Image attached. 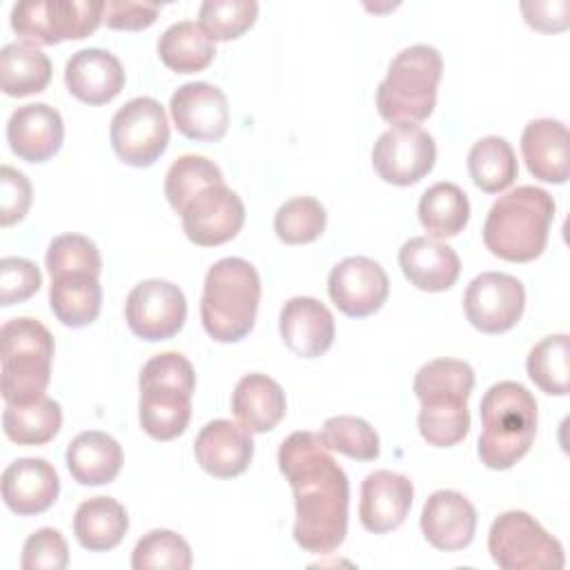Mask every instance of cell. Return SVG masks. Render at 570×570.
<instances>
[{
  "instance_id": "cell-32",
  "label": "cell",
  "mask_w": 570,
  "mask_h": 570,
  "mask_svg": "<svg viewBox=\"0 0 570 570\" xmlns=\"http://www.w3.org/2000/svg\"><path fill=\"white\" fill-rule=\"evenodd\" d=\"M51 80L47 53L27 42H11L0 51V87L7 96L22 98L42 91Z\"/></svg>"
},
{
  "instance_id": "cell-19",
  "label": "cell",
  "mask_w": 570,
  "mask_h": 570,
  "mask_svg": "<svg viewBox=\"0 0 570 570\" xmlns=\"http://www.w3.org/2000/svg\"><path fill=\"white\" fill-rule=\"evenodd\" d=\"M421 530L436 550H463L474 539L476 510L461 492L436 490L423 503Z\"/></svg>"
},
{
  "instance_id": "cell-23",
  "label": "cell",
  "mask_w": 570,
  "mask_h": 570,
  "mask_svg": "<svg viewBox=\"0 0 570 570\" xmlns=\"http://www.w3.org/2000/svg\"><path fill=\"white\" fill-rule=\"evenodd\" d=\"M65 85L80 102L105 105L125 87V69L107 49H80L65 65Z\"/></svg>"
},
{
  "instance_id": "cell-45",
  "label": "cell",
  "mask_w": 570,
  "mask_h": 570,
  "mask_svg": "<svg viewBox=\"0 0 570 570\" xmlns=\"http://www.w3.org/2000/svg\"><path fill=\"white\" fill-rule=\"evenodd\" d=\"M11 29L27 45H58L49 18V0H24L11 9Z\"/></svg>"
},
{
  "instance_id": "cell-42",
  "label": "cell",
  "mask_w": 570,
  "mask_h": 570,
  "mask_svg": "<svg viewBox=\"0 0 570 570\" xmlns=\"http://www.w3.org/2000/svg\"><path fill=\"white\" fill-rule=\"evenodd\" d=\"M102 0H49V18L58 42L87 38L102 22Z\"/></svg>"
},
{
  "instance_id": "cell-34",
  "label": "cell",
  "mask_w": 570,
  "mask_h": 570,
  "mask_svg": "<svg viewBox=\"0 0 570 570\" xmlns=\"http://www.w3.org/2000/svg\"><path fill=\"white\" fill-rule=\"evenodd\" d=\"M468 171L481 191L499 194L517 178L519 165L514 149L501 136H485L472 145L468 154Z\"/></svg>"
},
{
  "instance_id": "cell-40",
  "label": "cell",
  "mask_w": 570,
  "mask_h": 570,
  "mask_svg": "<svg viewBox=\"0 0 570 570\" xmlns=\"http://www.w3.org/2000/svg\"><path fill=\"white\" fill-rule=\"evenodd\" d=\"M51 278L62 274H94L100 276L102 261L96 243L82 234H60L49 243L45 256Z\"/></svg>"
},
{
  "instance_id": "cell-44",
  "label": "cell",
  "mask_w": 570,
  "mask_h": 570,
  "mask_svg": "<svg viewBox=\"0 0 570 570\" xmlns=\"http://www.w3.org/2000/svg\"><path fill=\"white\" fill-rule=\"evenodd\" d=\"M42 285L40 269L29 258L7 256L0 261V305L9 307L33 296Z\"/></svg>"
},
{
  "instance_id": "cell-3",
  "label": "cell",
  "mask_w": 570,
  "mask_h": 570,
  "mask_svg": "<svg viewBox=\"0 0 570 570\" xmlns=\"http://www.w3.org/2000/svg\"><path fill=\"white\" fill-rule=\"evenodd\" d=\"M554 198L534 185H521L494 200L483 223L485 247L510 263H528L543 254Z\"/></svg>"
},
{
  "instance_id": "cell-43",
  "label": "cell",
  "mask_w": 570,
  "mask_h": 570,
  "mask_svg": "<svg viewBox=\"0 0 570 570\" xmlns=\"http://www.w3.org/2000/svg\"><path fill=\"white\" fill-rule=\"evenodd\" d=\"M69 563V548L56 528H40L22 546L20 566L24 570H65Z\"/></svg>"
},
{
  "instance_id": "cell-21",
  "label": "cell",
  "mask_w": 570,
  "mask_h": 570,
  "mask_svg": "<svg viewBox=\"0 0 570 570\" xmlns=\"http://www.w3.org/2000/svg\"><path fill=\"white\" fill-rule=\"evenodd\" d=\"M281 338L289 352L303 358H316L325 354L334 343V316L312 296L289 298L278 316Z\"/></svg>"
},
{
  "instance_id": "cell-17",
  "label": "cell",
  "mask_w": 570,
  "mask_h": 570,
  "mask_svg": "<svg viewBox=\"0 0 570 570\" xmlns=\"http://www.w3.org/2000/svg\"><path fill=\"white\" fill-rule=\"evenodd\" d=\"M414 499V485L407 476L392 470L370 472L361 485L358 519L367 532L385 534L399 528Z\"/></svg>"
},
{
  "instance_id": "cell-14",
  "label": "cell",
  "mask_w": 570,
  "mask_h": 570,
  "mask_svg": "<svg viewBox=\"0 0 570 570\" xmlns=\"http://www.w3.org/2000/svg\"><path fill=\"white\" fill-rule=\"evenodd\" d=\"M332 303L352 318L379 312L390 294L385 269L367 256H347L336 263L327 278Z\"/></svg>"
},
{
  "instance_id": "cell-35",
  "label": "cell",
  "mask_w": 570,
  "mask_h": 570,
  "mask_svg": "<svg viewBox=\"0 0 570 570\" xmlns=\"http://www.w3.org/2000/svg\"><path fill=\"white\" fill-rule=\"evenodd\" d=\"M225 183L218 165L205 156L185 154L171 163L165 174V196L176 214L205 187Z\"/></svg>"
},
{
  "instance_id": "cell-25",
  "label": "cell",
  "mask_w": 570,
  "mask_h": 570,
  "mask_svg": "<svg viewBox=\"0 0 570 570\" xmlns=\"http://www.w3.org/2000/svg\"><path fill=\"white\" fill-rule=\"evenodd\" d=\"M568 129L561 120H530L521 134V154L528 171L543 183L568 180Z\"/></svg>"
},
{
  "instance_id": "cell-15",
  "label": "cell",
  "mask_w": 570,
  "mask_h": 570,
  "mask_svg": "<svg viewBox=\"0 0 570 570\" xmlns=\"http://www.w3.org/2000/svg\"><path fill=\"white\" fill-rule=\"evenodd\" d=\"M169 111L178 131L191 140H220L229 127L227 96L209 82H187L171 94Z\"/></svg>"
},
{
  "instance_id": "cell-31",
  "label": "cell",
  "mask_w": 570,
  "mask_h": 570,
  "mask_svg": "<svg viewBox=\"0 0 570 570\" xmlns=\"http://www.w3.org/2000/svg\"><path fill=\"white\" fill-rule=\"evenodd\" d=\"M158 56L171 71L194 73L209 67L216 47L198 22L180 20L167 27L158 38Z\"/></svg>"
},
{
  "instance_id": "cell-38",
  "label": "cell",
  "mask_w": 570,
  "mask_h": 570,
  "mask_svg": "<svg viewBox=\"0 0 570 570\" xmlns=\"http://www.w3.org/2000/svg\"><path fill=\"white\" fill-rule=\"evenodd\" d=\"M327 214L321 200L312 196H296L285 200L274 216V232L287 245H303L316 240L325 232Z\"/></svg>"
},
{
  "instance_id": "cell-16",
  "label": "cell",
  "mask_w": 570,
  "mask_h": 570,
  "mask_svg": "<svg viewBox=\"0 0 570 570\" xmlns=\"http://www.w3.org/2000/svg\"><path fill=\"white\" fill-rule=\"evenodd\" d=\"M138 385L140 428L156 441L180 436L191 419L194 387L158 379H138Z\"/></svg>"
},
{
  "instance_id": "cell-5",
  "label": "cell",
  "mask_w": 570,
  "mask_h": 570,
  "mask_svg": "<svg viewBox=\"0 0 570 570\" xmlns=\"http://www.w3.org/2000/svg\"><path fill=\"white\" fill-rule=\"evenodd\" d=\"M261 303V278L256 267L238 256L216 261L205 276L200 321L218 343L245 338L256 321Z\"/></svg>"
},
{
  "instance_id": "cell-11",
  "label": "cell",
  "mask_w": 570,
  "mask_h": 570,
  "mask_svg": "<svg viewBox=\"0 0 570 570\" xmlns=\"http://www.w3.org/2000/svg\"><path fill=\"white\" fill-rule=\"evenodd\" d=\"M187 316V301L178 285L149 278L138 283L125 303V318L129 330L142 341H167L176 336Z\"/></svg>"
},
{
  "instance_id": "cell-24",
  "label": "cell",
  "mask_w": 570,
  "mask_h": 570,
  "mask_svg": "<svg viewBox=\"0 0 570 570\" xmlns=\"http://www.w3.org/2000/svg\"><path fill=\"white\" fill-rule=\"evenodd\" d=\"M399 265L405 278L423 292H445L450 289L461 272V261L456 252L434 238L414 236L399 249Z\"/></svg>"
},
{
  "instance_id": "cell-8",
  "label": "cell",
  "mask_w": 570,
  "mask_h": 570,
  "mask_svg": "<svg viewBox=\"0 0 570 570\" xmlns=\"http://www.w3.org/2000/svg\"><path fill=\"white\" fill-rule=\"evenodd\" d=\"M488 550L503 570H561L566 566L559 539L523 510H508L492 521Z\"/></svg>"
},
{
  "instance_id": "cell-26",
  "label": "cell",
  "mask_w": 570,
  "mask_h": 570,
  "mask_svg": "<svg viewBox=\"0 0 570 570\" xmlns=\"http://www.w3.org/2000/svg\"><path fill=\"white\" fill-rule=\"evenodd\" d=\"M285 392L267 374H245L232 394V412L238 423L254 434L274 430L285 416Z\"/></svg>"
},
{
  "instance_id": "cell-36",
  "label": "cell",
  "mask_w": 570,
  "mask_h": 570,
  "mask_svg": "<svg viewBox=\"0 0 570 570\" xmlns=\"http://www.w3.org/2000/svg\"><path fill=\"white\" fill-rule=\"evenodd\" d=\"M568 354L570 338L568 334H554L539 341L525 361L528 376L546 394L566 396L568 394Z\"/></svg>"
},
{
  "instance_id": "cell-9",
  "label": "cell",
  "mask_w": 570,
  "mask_h": 570,
  "mask_svg": "<svg viewBox=\"0 0 570 570\" xmlns=\"http://www.w3.org/2000/svg\"><path fill=\"white\" fill-rule=\"evenodd\" d=\"M109 138L125 165H154L169 142V122L163 105L149 96L131 98L114 114Z\"/></svg>"
},
{
  "instance_id": "cell-33",
  "label": "cell",
  "mask_w": 570,
  "mask_h": 570,
  "mask_svg": "<svg viewBox=\"0 0 570 570\" xmlns=\"http://www.w3.org/2000/svg\"><path fill=\"white\" fill-rule=\"evenodd\" d=\"M62 425V410L58 401L40 396L31 403L4 405L2 430L4 436L18 445H45Z\"/></svg>"
},
{
  "instance_id": "cell-12",
  "label": "cell",
  "mask_w": 570,
  "mask_h": 570,
  "mask_svg": "<svg viewBox=\"0 0 570 570\" xmlns=\"http://www.w3.org/2000/svg\"><path fill=\"white\" fill-rule=\"evenodd\" d=\"M525 307L523 283L503 272H483L474 276L463 296V309L472 327L483 334H503L512 330Z\"/></svg>"
},
{
  "instance_id": "cell-2",
  "label": "cell",
  "mask_w": 570,
  "mask_h": 570,
  "mask_svg": "<svg viewBox=\"0 0 570 570\" xmlns=\"http://www.w3.org/2000/svg\"><path fill=\"white\" fill-rule=\"evenodd\" d=\"M474 387V370L459 358H434L414 376V394L421 401L419 432L434 448H452L470 430L468 399Z\"/></svg>"
},
{
  "instance_id": "cell-13",
  "label": "cell",
  "mask_w": 570,
  "mask_h": 570,
  "mask_svg": "<svg viewBox=\"0 0 570 570\" xmlns=\"http://www.w3.org/2000/svg\"><path fill=\"white\" fill-rule=\"evenodd\" d=\"M185 236L200 245L214 247L232 240L245 223L240 196L225 183L205 187L180 212Z\"/></svg>"
},
{
  "instance_id": "cell-27",
  "label": "cell",
  "mask_w": 570,
  "mask_h": 570,
  "mask_svg": "<svg viewBox=\"0 0 570 570\" xmlns=\"http://www.w3.org/2000/svg\"><path fill=\"white\" fill-rule=\"evenodd\" d=\"M65 461L73 481L80 485H105L122 468V448L107 432L87 430L71 439Z\"/></svg>"
},
{
  "instance_id": "cell-48",
  "label": "cell",
  "mask_w": 570,
  "mask_h": 570,
  "mask_svg": "<svg viewBox=\"0 0 570 570\" xmlns=\"http://www.w3.org/2000/svg\"><path fill=\"white\" fill-rule=\"evenodd\" d=\"M525 22L539 31H561L570 22V2L568 0H548V2H521Z\"/></svg>"
},
{
  "instance_id": "cell-30",
  "label": "cell",
  "mask_w": 570,
  "mask_h": 570,
  "mask_svg": "<svg viewBox=\"0 0 570 570\" xmlns=\"http://www.w3.org/2000/svg\"><path fill=\"white\" fill-rule=\"evenodd\" d=\"M470 200L454 183H434L419 200V220L430 238H452L468 225Z\"/></svg>"
},
{
  "instance_id": "cell-18",
  "label": "cell",
  "mask_w": 570,
  "mask_h": 570,
  "mask_svg": "<svg viewBox=\"0 0 570 570\" xmlns=\"http://www.w3.org/2000/svg\"><path fill=\"white\" fill-rule=\"evenodd\" d=\"M194 454L207 474L216 479L238 476L254 456L252 432L227 419L209 421L194 441Z\"/></svg>"
},
{
  "instance_id": "cell-20",
  "label": "cell",
  "mask_w": 570,
  "mask_h": 570,
  "mask_svg": "<svg viewBox=\"0 0 570 570\" xmlns=\"http://www.w3.org/2000/svg\"><path fill=\"white\" fill-rule=\"evenodd\" d=\"M65 138V122L58 109L47 102L18 107L7 122V140L11 151L27 163H45L53 158Z\"/></svg>"
},
{
  "instance_id": "cell-6",
  "label": "cell",
  "mask_w": 570,
  "mask_h": 570,
  "mask_svg": "<svg viewBox=\"0 0 570 570\" xmlns=\"http://www.w3.org/2000/svg\"><path fill=\"white\" fill-rule=\"evenodd\" d=\"M441 73L443 58L434 47L412 45L399 51L376 89L381 118L392 125L423 122L434 111Z\"/></svg>"
},
{
  "instance_id": "cell-1",
  "label": "cell",
  "mask_w": 570,
  "mask_h": 570,
  "mask_svg": "<svg viewBox=\"0 0 570 570\" xmlns=\"http://www.w3.org/2000/svg\"><path fill=\"white\" fill-rule=\"evenodd\" d=\"M278 470L294 492V541L312 554L334 552L347 534L350 481L316 432H292L278 448Z\"/></svg>"
},
{
  "instance_id": "cell-47",
  "label": "cell",
  "mask_w": 570,
  "mask_h": 570,
  "mask_svg": "<svg viewBox=\"0 0 570 570\" xmlns=\"http://www.w3.org/2000/svg\"><path fill=\"white\" fill-rule=\"evenodd\" d=\"M158 4L151 2H134V0H107L102 22L109 29L122 31H140L156 22Z\"/></svg>"
},
{
  "instance_id": "cell-7",
  "label": "cell",
  "mask_w": 570,
  "mask_h": 570,
  "mask_svg": "<svg viewBox=\"0 0 570 570\" xmlns=\"http://www.w3.org/2000/svg\"><path fill=\"white\" fill-rule=\"evenodd\" d=\"M0 361L4 403L20 405L45 396L53 361L51 332L29 316L7 321L0 330Z\"/></svg>"
},
{
  "instance_id": "cell-22",
  "label": "cell",
  "mask_w": 570,
  "mask_h": 570,
  "mask_svg": "<svg viewBox=\"0 0 570 570\" xmlns=\"http://www.w3.org/2000/svg\"><path fill=\"white\" fill-rule=\"evenodd\" d=\"M60 492V479L45 459L27 456L9 463L2 472V499L20 517L49 510Z\"/></svg>"
},
{
  "instance_id": "cell-39",
  "label": "cell",
  "mask_w": 570,
  "mask_h": 570,
  "mask_svg": "<svg viewBox=\"0 0 570 570\" xmlns=\"http://www.w3.org/2000/svg\"><path fill=\"white\" fill-rule=\"evenodd\" d=\"M323 443L356 461H374L381 452L376 430L361 416H330L321 430Z\"/></svg>"
},
{
  "instance_id": "cell-28",
  "label": "cell",
  "mask_w": 570,
  "mask_h": 570,
  "mask_svg": "<svg viewBox=\"0 0 570 570\" xmlns=\"http://www.w3.org/2000/svg\"><path fill=\"white\" fill-rule=\"evenodd\" d=\"M129 528L127 510L111 497H91L82 501L73 517V534L89 552L116 548Z\"/></svg>"
},
{
  "instance_id": "cell-4",
  "label": "cell",
  "mask_w": 570,
  "mask_h": 570,
  "mask_svg": "<svg viewBox=\"0 0 570 570\" xmlns=\"http://www.w3.org/2000/svg\"><path fill=\"white\" fill-rule=\"evenodd\" d=\"M483 432L476 443L479 459L490 470H508L521 461L537 434V401L517 381L494 383L481 399Z\"/></svg>"
},
{
  "instance_id": "cell-41",
  "label": "cell",
  "mask_w": 570,
  "mask_h": 570,
  "mask_svg": "<svg viewBox=\"0 0 570 570\" xmlns=\"http://www.w3.org/2000/svg\"><path fill=\"white\" fill-rule=\"evenodd\" d=\"M258 16L254 0H205L198 9V24L212 40H234L243 36Z\"/></svg>"
},
{
  "instance_id": "cell-10",
  "label": "cell",
  "mask_w": 570,
  "mask_h": 570,
  "mask_svg": "<svg viewBox=\"0 0 570 570\" xmlns=\"http://www.w3.org/2000/svg\"><path fill=\"white\" fill-rule=\"evenodd\" d=\"M436 160L434 138L419 125L399 122L383 131L372 147L374 171L392 185L407 187L428 176Z\"/></svg>"
},
{
  "instance_id": "cell-29",
  "label": "cell",
  "mask_w": 570,
  "mask_h": 570,
  "mask_svg": "<svg viewBox=\"0 0 570 570\" xmlns=\"http://www.w3.org/2000/svg\"><path fill=\"white\" fill-rule=\"evenodd\" d=\"M49 305L56 318L67 327L94 323L102 305V287L94 274H62L51 278Z\"/></svg>"
},
{
  "instance_id": "cell-46",
  "label": "cell",
  "mask_w": 570,
  "mask_h": 570,
  "mask_svg": "<svg viewBox=\"0 0 570 570\" xmlns=\"http://www.w3.org/2000/svg\"><path fill=\"white\" fill-rule=\"evenodd\" d=\"M31 205V183L29 178L9 167L2 165L0 169V225L9 227L18 220H22Z\"/></svg>"
},
{
  "instance_id": "cell-37",
  "label": "cell",
  "mask_w": 570,
  "mask_h": 570,
  "mask_svg": "<svg viewBox=\"0 0 570 570\" xmlns=\"http://www.w3.org/2000/svg\"><path fill=\"white\" fill-rule=\"evenodd\" d=\"M134 570H189L191 548L171 530H149L142 534L131 552Z\"/></svg>"
}]
</instances>
